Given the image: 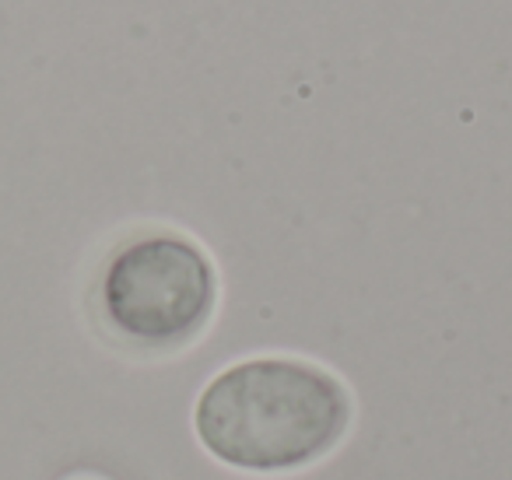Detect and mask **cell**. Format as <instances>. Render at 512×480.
<instances>
[{
    "label": "cell",
    "instance_id": "1",
    "mask_svg": "<svg viewBox=\"0 0 512 480\" xmlns=\"http://www.w3.org/2000/svg\"><path fill=\"white\" fill-rule=\"evenodd\" d=\"M351 424V393L302 358H249L200 393L193 428L218 463L249 473L302 470L327 456Z\"/></svg>",
    "mask_w": 512,
    "mask_h": 480
},
{
    "label": "cell",
    "instance_id": "2",
    "mask_svg": "<svg viewBox=\"0 0 512 480\" xmlns=\"http://www.w3.org/2000/svg\"><path fill=\"white\" fill-rule=\"evenodd\" d=\"M218 274L193 239L148 232L109 256L99 281L102 319L116 337L151 351L183 347L211 323Z\"/></svg>",
    "mask_w": 512,
    "mask_h": 480
}]
</instances>
